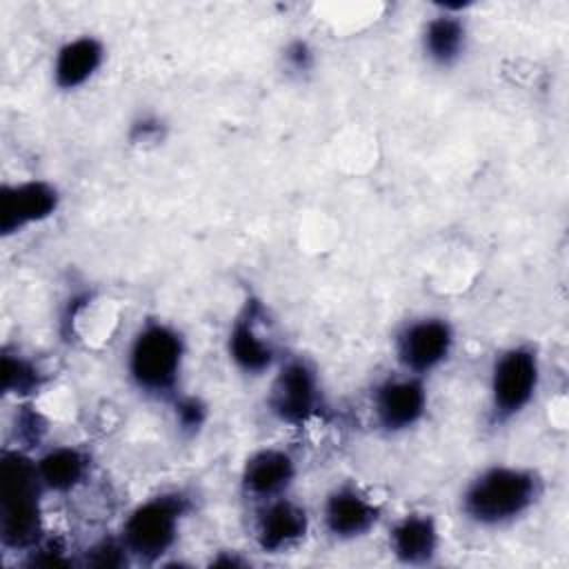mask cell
Here are the masks:
<instances>
[{
    "label": "cell",
    "mask_w": 569,
    "mask_h": 569,
    "mask_svg": "<svg viewBox=\"0 0 569 569\" xmlns=\"http://www.w3.org/2000/svg\"><path fill=\"white\" fill-rule=\"evenodd\" d=\"M38 465L22 451H2L0 462V538L9 549H29L40 538Z\"/></svg>",
    "instance_id": "6da1fadb"
},
{
    "label": "cell",
    "mask_w": 569,
    "mask_h": 569,
    "mask_svg": "<svg viewBox=\"0 0 569 569\" xmlns=\"http://www.w3.org/2000/svg\"><path fill=\"white\" fill-rule=\"evenodd\" d=\"M538 498V478L529 469L491 467L465 491V513L485 527L505 525L525 513Z\"/></svg>",
    "instance_id": "7a4b0ae2"
},
{
    "label": "cell",
    "mask_w": 569,
    "mask_h": 569,
    "mask_svg": "<svg viewBox=\"0 0 569 569\" xmlns=\"http://www.w3.org/2000/svg\"><path fill=\"white\" fill-rule=\"evenodd\" d=\"M182 338L167 325H147L129 351V373L149 393L173 389L182 362Z\"/></svg>",
    "instance_id": "3957f363"
},
{
    "label": "cell",
    "mask_w": 569,
    "mask_h": 569,
    "mask_svg": "<svg viewBox=\"0 0 569 569\" xmlns=\"http://www.w3.org/2000/svg\"><path fill=\"white\" fill-rule=\"evenodd\" d=\"M184 511L187 498L180 493L158 496L136 507L122 529L127 551L144 562L160 558L173 545Z\"/></svg>",
    "instance_id": "277c9868"
},
{
    "label": "cell",
    "mask_w": 569,
    "mask_h": 569,
    "mask_svg": "<svg viewBox=\"0 0 569 569\" xmlns=\"http://www.w3.org/2000/svg\"><path fill=\"white\" fill-rule=\"evenodd\" d=\"M538 356L531 347H511L493 365L491 407L498 420L520 413L538 387Z\"/></svg>",
    "instance_id": "5b68a950"
},
{
    "label": "cell",
    "mask_w": 569,
    "mask_h": 569,
    "mask_svg": "<svg viewBox=\"0 0 569 569\" xmlns=\"http://www.w3.org/2000/svg\"><path fill=\"white\" fill-rule=\"evenodd\" d=\"M320 391L313 369L305 360H289L273 380L269 407L273 416L289 425L307 422L318 407Z\"/></svg>",
    "instance_id": "8992f818"
},
{
    "label": "cell",
    "mask_w": 569,
    "mask_h": 569,
    "mask_svg": "<svg viewBox=\"0 0 569 569\" xmlns=\"http://www.w3.org/2000/svg\"><path fill=\"white\" fill-rule=\"evenodd\" d=\"M451 327L440 318H425L402 329L396 342L400 365L411 373L436 369L451 351Z\"/></svg>",
    "instance_id": "52a82bcc"
},
{
    "label": "cell",
    "mask_w": 569,
    "mask_h": 569,
    "mask_svg": "<svg viewBox=\"0 0 569 569\" xmlns=\"http://www.w3.org/2000/svg\"><path fill=\"white\" fill-rule=\"evenodd\" d=\"M60 196L56 187L42 180L4 184L0 191V231L11 236L33 222L56 213Z\"/></svg>",
    "instance_id": "ba28073f"
},
{
    "label": "cell",
    "mask_w": 569,
    "mask_h": 569,
    "mask_svg": "<svg viewBox=\"0 0 569 569\" xmlns=\"http://www.w3.org/2000/svg\"><path fill=\"white\" fill-rule=\"evenodd\" d=\"M427 407V391L418 378L387 380L376 391V416L387 431L413 427Z\"/></svg>",
    "instance_id": "9c48e42d"
},
{
    "label": "cell",
    "mask_w": 569,
    "mask_h": 569,
    "mask_svg": "<svg viewBox=\"0 0 569 569\" xmlns=\"http://www.w3.org/2000/svg\"><path fill=\"white\" fill-rule=\"evenodd\" d=\"M378 518V509L360 496L356 489H338L327 498L325 522L327 529L342 540L358 538L367 533Z\"/></svg>",
    "instance_id": "30bf717a"
},
{
    "label": "cell",
    "mask_w": 569,
    "mask_h": 569,
    "mask_svg": "<svg viewBox=\"0 0 569 569\" xmlns=\"http://www.w3.org/2000/svg\"><path fill=\"white\" fill-rule=\"evenodd\" d=\"M293 476L296 465L289 453L280 449H262L247 460L242 482L251 496L271 500L291 485Z\"/></svg>",
    "instance_id": "8fae6325"
},
{
    "label": "cell",
    "mask_w": 569,
    "mask_h": 569,
    "mask_svg": "<svg viewBox=\"0 0 569 569\" xmlns=\"http://www.w3.org/2000/svg\"><path fill=\"white\" fill-rule=\"evenodd\" d=\"M307 531V513L289 500H273L260 511L256 538L264 551H280Z\"/></svg>",
    "instance_id": "7c38bea8"
},
{
    "label": "cell",
    "mask_w": 569,
    "mask_h": 569,
    "mask_svg": "<svg viewBox=\"0 0 569 569\" xmlns=\"http://www.w3.org/2000/svg\"><path fill=\"white\" fill-rule=\"evenodd\" d=\"M260 307L256 300L247 302L244 311L231 327L229 356L247 373H262L273 360V349L256 331V316Z\"/></svg>",
    "instance_id": "4fadbf2b"
},
{
    "label": "cell",
    "mask_w": 569,
    "mask_h": 569,
    "mask_svg": "<svg viewBox=\"0 0 569 569\" xmlns=\"http://www.w3.org/2000/svg\"><path fill=\"white\" fill-rule=\"evenodd\" d=\"M102 56H104L102 44L91 36L69 40L64 47H60L56 56V64H53L56 84L67 91L82 87L102 64Z\"/></svg>",
    "instance_id": "5bb4252c"
},
{
    "label": "cell",
    "mask_w": 569,
    "mask_h": 569,
    "mask_svg": "<svg viewBox=\"0 0 569 569\" xmlns=\"http://www.w3.org/2000/svg\"><path fill=\"white\" fill-rule=\"evenodd\" d=\"M391 547L400 562L427 565L438 549V529L433 518L411 513L391 531Z\"/></svg>",
    "instance_id": "9a60e30c"
},
{
    "label": "cell",
    "mask_w": 569,
    "mask_h": 569,
    "mask_svg": "<svg viewBox=\"0 0 569 569\" xmlns=\"http://www.w3.org/2000/svg\"><path fill=\"white\" fill-rule=\"evenodd\" d=\"M465 40H467L465 22L449 11L431 18L422 36L425 53L429 56L431 62L440 67H449L462 56Z\"/></svg>",
    "instance_id": "2e32d148"
},
{
    "label": "cell",
    "mask_w": 569,
    "mask_h": 569,
    "mask_svg": "<svg viewBox=\"0 0 569 569\" xmlns=\"http://www.w3.org/2000/svg\"><path fill=\"white\" fill-rule=\"evenodd\" d=\"M40 480L51 491H71L87 473V460L78 449L58 447L47 451L38 462Z\"/></svg>",
    "instance_id": "e0dca14e"
},
{
    "label": "cell",
    "mask_w": 569,
    "mask_h": 569,
    "mask_svg": "<svg viewBox=\"0 0 569 569\" xmlns=\"http://www.w3.org/2000/svg\"><path fill=\"white\" fill-rule=\"evenodd\" d=\"M38 387H40V373L31 362L9 353L2 356V391L4 393L27 396V393H33Z\"/></svg>",
    "instance_id": "ac0fdd59"
},
{
    "label": "cell",
    "mask_w": 569,
    "mask_h": 569,
    "mask_svg": "<svg viewBox=\"0 0 569 569\" xmlns=\"http://www.w3.org/2000/svg\"><path fill=\"white\" fill-rule=\"evenodd\" d=\"M124 551H127L124 542L116 545L111 540H102L89 551L87 565L98 567V569H118V567L127 565V553Z\"/></svg>",
    "instance_id": "d6986e66"
},
{
    "label": "cell",
    "mask_w": 569,
    "mask_h": 569,
    "mask_svg": "<svg viewBox=\"0 0 569 569\" xmlns=\"http://www.w3.org/2000/svg\"><path fill=\"white\" fill-rule=\"evenodd\" d=\"M204 418H207V407L198 398L187 396L176 402V420L182 431L196 433L204 425Z\"/></svg>",
    "instance_id": "ffe728a7"
},
{
    "label": "cell",
    "mask_w": 569,
    "mask_h": 569,
    "mask_svg": "<svg viewBox=\"0 0 569 569\" xmlns=\"http://www.w3.org/2000/svg\"><path fill=\"white\" fill-rule=\"evenodd\" d=\"M284 62L298 73L309 71L313 67V51L305 40H293L284 47Z\"/></svg>",
    "instance_id": "44dd1931"
},
{
    "label": "cell",
    "mask_w": 569,
    "mask_h": 569,
    "mask_svg": "<svg viewBox=\"0 0 569 569\" xmlns=\"http://www.w3.org/2000/svg\"><path fill=\"white\" fill-rule=\"evenodd\" d=\"M29 562L40 565V567H67L69 565L60 542H47V545L33 549Z\"/></svg>",
    "instance_id": "7402d4cb"
},
{
    "label": "cell",
    "mask_w": 569,
    "mask_h": 569,
    "mask_svg": "<svg viewBox=\"0 0 569 569\" xmlns=\"http://www.w3.org/2000/svg\"><path fill=\"white\" fill-rule=\"evenodd\" d=\"M160 133V122L151 118H142L140 122L133 124V140H151L153 136Z\"/></svg>",
    "instance_id": "603a6c76"
}]
</instances>
